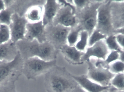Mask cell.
Wrapping results in <instances>:
<instances>
[{
    "instance_id": "e0dca14e",
    "label": "cell",
    "mask_w": 124,
    "mask_h": 92,
    "mask_svg": "<svg viewBox=\"0 0 124 92\" xmlns=\"http://www.w3.org/2000/svg\"><path fill=\"white\" fill-rule=\"evenodd\" d=\"M19 53L16 44L11 40L0 45V61H12Z\"/></svg>"
},
{
    "instance_id": "603a6c76",
    "label": "cell",
    "mask_w": 124,
    "mask_h": 92,
    "mask_svg": "<svg viewBox=\"0 0 124 92\" xmlns=\"http://www.w3.org/2000/svg\"><path fill=\"white\" fill-rule=\"evenodd\" d=\"M11 40V33L9 27L4 25H0V45Z\"/></svg>"
},
{
    "instance_id": "277c9868",
    "label": "cell",
    "mask_w": 124,
    "mask_h": 92,
    "mask_svg": "<svg viewBox=\"0 0 124 92\" xmlns=\"http://www.w3.org/2000/svg\"><path fill=\"white\" fill-rule=\"evenodd\" d=\"M86 63L87 66L86 75L89 79L102 86H111V82L115 75L109 71V65L105 60L92 58Z\"/></svg>"
},
{
    "instance_id": "ac0fdd59",
    "label": "cell",
    "mask_w": 124,
    "mask_h": 92,
    "mask_svg": "<svg viewBox=\"0 0 124 92\" xmlns=\"http://www.w3.org/2000/svg\"><path fill=\"white\" fill-rule=\"evenodd\" d=\"M43 6L37 5L29 8L25 13V17L29 23H35L42 21Z\"/></svg>"
},
{
    "instance_id": "836d02e7",
    "label": "cell",
    "mask_w": 124,
    "mask_h": 92,
    "mask_svg": "<svg viewBox=\"0 0 124 92\" xmlns=\"http://www.w3.org/2000/svg\"><path fill=\"white\" fill-rule=\"evenodd\" d=\"M71 92H87L82 89L81 87L78 86L74 90H73Z\"/></svg>"
},
{
    "instance_id": "7402d4cb",
    "label": "cell",
    "mask_w": 124,
    "mask_h": 92,
    "mask_svg": "<svg viewBox=\"0 0 124 92\" xmlns=\"http://www.w3.org/2000/svg\"><path fill=\"white\" fill-rule=\"evenodd\" d=\"M105 41L110 51H115L120 52L123 50L119 45L115 35L108 36L106 38Z\"/></svg>"
},
{
    "instance_id": "ffe728a7",
    "label": "cell",
    "mask_w": 124,
    "mask_h": 92,
    "mask_svg": "<svg viewBox=\"0 0 124 92\" xmlns=\"http://www.w3.org/2000/svg\"><path fill=\"white\" fill-rule=\"evenodd\" d=\"M81 29L78 25L71 28L67 37V45L70 46H75L79 37Z\"/></svg>"
},
{
    "instance_id": "2e32d148",
    "label": "cell",
    "mask_w": 124,
    "mask_h": 92,
    "mask_svg": "<svg viewBox=\"0 0 124 92\" xmlns=\"http://www.w3.org/2000/svg\"><path fill=\"white\" fill-rule=\"evenodd\" d=\"M62 6L57 0H47L43 6V21L46 26L53 24V20Z\"/></svg>"
},
{
    "instance_id": "9a60e30c",
    "label": "cell",
    "mask_w": 124,
    "mask_h": 92,
    "mask_svg": "<svg viewBox=\"0 0 124 92\" xmlns=\"http://www.w3.org/2000/svg\"><path fill=\"white\" fill-rule=\"evenodd\" d=\"M59 51L69 63L73 65L83 64L81 59L84 53L79 51L75 46H70L67 44L61 48Z\"/></svg>"
},
{
    "instance_id": "8fae6325",
    "label": "cell",
    "mask_w": 124,
    "mask_h": 92,
    "mask_svg": "<svg viewBox=\"0 0 124 92\" xmlns=\"http://www.w3.org/2000/svg\"><path fill=\"white\" fill-rule=\"evenodd\" d=\"M53 24L70 28L74 27L77 25L75 13L69 7L62 6L54 19Z\"/></svg>"
},
{
    "instance_id": "6da1fadb",
    "label": "cell",
    "mask_w": 124,
    "mask_h": 92,
    "mask_svg": "<svg viewBox=\"0 0 124 92\" xmlns=\"http://www.w3.org/2000/svg\"><path fill=\"white\" fill-rule=\"evenodd\" d=\"M65 67L55 66L45 74L44 86L46 92H71L78 86Z\"/></svg>"
},
{
    "instance_id": "5b68a950",
    "label": "cell",
    "mask_w": 124,
    "mask_h": 92,
    "mask_svg": "<svg viewBox=\"0 0 124 92\" xmlns=\"http://www.w3.org/2000/svg\"><path fill=\"white\" fill-rule=\"evenodd\" d=\"M56 60L46 61L37 57L24 60L22 74L29 80H35L56 66Z\"/></svg>"
},
{
    "instance_id": "f1b7e54d",
    "label": "cell",
    "mask_w": 124,
    "mask_h": 92,
    "mask_svg": "<svg viewBox=\"0 0 124 92\" xmlns=\"http://www.w3.org/2000/svg\"><path fill=\"white\" fill-rule=\"evenodd\" d=\"M74 4L76 7V11L84 8L90 2V0H73Z\"/></svg>"
},
{
    "instance_id": "cb8c5ba5",
    "label": "cell",
    "mask_w": 124,
    "mask_h": 92,
    "mask_svg": "<svg viewBox=\"0 0 124 92\" xmlns=\"http://www.w3.org/2000/svg\"><path fill=\"white\" fill-rule=\"evenodd\" d=\"M110 85L117 89L124 90V73L115 75L111 80Z\"/></svg>"
},
{
    "instance_id": "7c38bea8",
    "label": "cell",
    "mask_w": 124,
    "mask_h": 92,
    "mask_svg": "<svg viewBox=\"0 0 124 92\" xmlns=\"http://www.w3.org/2000/svg\"><path fill=\"white\" fill-rule=\"evenodd\" d=\"M24 39L29 41L36 40L41 43L46 42V26L42 21L35 23H27Z\"/></svg>"
},
{
    "instance_id": "83f0119b",
    "label": "cell",
    "mask_w": 124,
    "mask_h": 92,
    "mask_svg": "<svg viewBox=\"0 0 124 92\" xmlns=\"http://www.w3.org/2000/svg\"><path fill=\"white\" fill-rule=\"evenodd\" d=\"M16 81H13L0 86V92H17L15 84Z\"/></svg>"
},
{
    "instance_id": "f546056e",
    "label": "cell",
    "mask_w": 124,
    "mask_h": 92,
    "mask_svg": "<svg viewBox=\"0 0 124 92\" xmlns=\"http://www.w3.org/2000/svg\"><path fill=\"white\" fill-rule=\"evenodd\" d=\"M116 40L122 49L124 50V35L117 34L115 35Z\"/></svg>"
},
{
    "instance_id": "ba28073f",
    "label": "cell",
    "mask_w": 124,
    "mask_h": 92,
    "mask_svg": "<svg viewBox=\"0 0 124 92\" xmlns=\"http://www.w3.org/2000/svg\"><path fill=\"white\" fill-rule=\"evenodd\" d=\"M71 28L60 25L50 24L46 26L47 42L59 51L62 47L67 44V37Z\"/></svg>"
},
{
    "instance_id": "8992f818",
    "label": "cell",
    "mask_w": 124,
    "mask_h": 92,
    "mask_svg": "<svg viewBox=\"0 0 124 92\" xmlns=\"http://www.w3.org/2000/svg\"><path fill=\"white\" fill-rule=\"evenodd\" d=\"M23 62L19 53L12 61H0V86L18 80L22 74Z\"/></svg>"
},
{
    "instance_id": "9c48e42d",
    "label": "cell",
    "mask_w": 124,
    "mask_h": 92,
    "mask_svg": "<svg viewBox=\"0 0 124 92\" xmlns=\"http://www.w3.org/2000/svg\"><path fill=\"white\" fill-rule=\"evenodd\" d=\"M28 23L24 16H21L17 13L13 14L9 27L11 33V40L14 43L16 44L19 40L24 39Z\"/></svg>"
},
{
    "instance_id": "1f68e13d",
    "label": "cell",
    "mask_w": 124,
    "mask_h": 92,
    "mask_svg": "<svg viewBox=\"0 0 124 92\" xmlns=\"http://www.w3.org/2000/svg\"><path fill=\"white\" fill-rule=\"evenodd\" d=\"M117 34H122L124 35V27L115 30L114 32V35Z\"/></svg>"
},
{
    "instance_id": "3957f363",
    "label": "cell",
    "mask_w": 124,
    "mask_h": 92,
    "mask_svg": "<svg viewBox=\"0 0 124 92\" xmlns=\"http://www.w3.org/2000/svg\"><path fill=\"white\" fill-rule=\"evenodd\" d=\"M105 0H90L85 7L76 11L77 25L85 30L89 36L95 30L97 20L98 10Z\"/></svg>"
},
{
    "instance_id": "4dcf8cb0",
    "label": "cell",
    "mask_w": 124,
    "mask_h": 92,
    "mask_svg": "<svg viewBox=\"0 0 124 92\" xmlns=\"http://www.w3.org/2000/svg\"><path fill=\"white\" fill-rule=\"evenodd\" d=\"M103 92H124V90H119L111 86L109 89L106 90Z\"/></svg>"
},
{
    "instance_id": "4fadbf2b",
    "label": "cell",
    "mask_w": 124,
    "mask_h": 92,
    "mask_svg": "<svg viewBox=\"0 0 124 92\" xmlns=\"http://www.w3.org/2000/svg\"><path fill=\"white\" fill-rule=\"evenodd\" d=\"M111 13L115 30L124 27V0H111Z\"/></svg>"
},
{
    "instance_id": "e575fe53",
    "label": "cell",
    "mask_w": 124,
    "mask_h": 92,
    "mask_svg": "<svg viewBox=\"0 0 124 92\" xmlns=\"http://www.w3.org/2000/svg\"><path fill=\"white\" fill-rule=\"evenodd\" d=\"M6 9L4 1L3 0H0V12Z\"/></svg>"
},
{
    "instance_id": "d590c367",
    "label": "cell",
    "mask_w": 124,
    "mask_h": 92,
    "mask_svg": "<svg viewBox=\"0 0 124 92\" xmlns=\"http://www.w3.org/2000/svg\"></svg>"
},
{
    "instance_id": "d4e9b609",
    "label": "cell",
    "mask_w": 124,
    "mask_h": 92,
    "mask_svg": "<svg viewBox=\"0 0 124 92\" xmlns=\"http://www.w3.org/2000/svg\"><path fill=\"white\" fill-rule=\"evenodd\" d=\"M107 36L101 33L98 30H95L89 37L88 47L92 46L101 40L105 39Z\"/></svg>"
},
{
    "instance_id": "d6a6232c",
    "label": "cell",
    "mask_w": 124,
    "mask_h": 92,
    "mask_svg": "<svg viewBox=\"0 0 124 92\" xmlns=\"http://www.w3.org/2000/svg\"><path fill=\"white\" fill-rule=\"evenodd\" d=\"M119 60L124 63V50H122L119 52Z\"/></svg>"
},
{
    "instance_id": "30bf717a",
    "label": "cell",
    "mask_w": 124,
    "mask_h": 92,
    "mask_svg": "<svg viewBox=\"0 0 124 92\" xmlns=\"http://www.w3.org/2000/svg\"><path fill=\"white\" fill-rule=\"evenodd\" d=\"M110 52L105 39L103 40L92 46L87 47L82 58L81 61L84 64L92 58L105 60Z\"/></svg>"
},
{
    "instance_id": "5bb4252c",
    "label": "cell",
    "mask_w": 124,
    "mask_h": 92,
    "mask_svg": "<svg viewBox=\"0 0 124 92\" xmlns=\"http://www.w3.org/2000/svg\"><path fill=\"white\" fill-rule=\"evenodd\" d=\"M72 76L79 86L87 92H103L109 89L111 87L104 86L95 83L89 79L86 75Z\"/></svg>"
},
{
    "instance_id": "52a82bcc",
    "label": "cell",
    "mask_w": 124,
    "mask_h": 92,
    "mask_svg": "<svg viewBox=\"0 0 124 92\" xmlns=\"http://www.w3.org/2000/svg\"><path fill=\"white\" fill-rule=\"evenodd\" d=\"M111 0H105L98 8L95 29L107 37L114 35L115 30L111 19Z\"/></svg>"
},
{
    "instance_id": "7a4b0ae2",
    "label": "cell",
    "mask_w": 124,
    "mask_h": 92,
    "mask_svg": "<svg viewBox=\"0 0 124 92\" xmlns=\"http://www.w3.org/2000/svg\"><path fill=\"white\" fill-rule=\"evenodd\" d=\"M15 44L23 60L37 57L46 61H51L56 60L59 52L47 41L41 43L36 40L29 41L24 39Z\"/></svg>"
},
{
    "instance_id": "d6986e66",
    "label": "cell",
    "mask_w": 124,
    "mask_h": 92,
    "mask_svg": "<svg viewBox=\"0 0 124 92\" xmlns=\"http://www.w3.org/2000/svg\"><path fill=\"white\" fill-rule=\"evenodd\" d=\"M89 33L85 30H82L80 33L78 40L75 45L76 48L79 51L85 53L88 47Z\"/></svg>"
},
{
    "instance_id": "4316f807",
    "label": "cell",
    "mask_w": 124,
    "mask_h": 92,
    "mask_svg": "<svg viewBox=\"0 0 124 92\" xmlns=\"http://www.w3.org/2000/svg\"><path fill=\"white\" fill-rule=\"evenodd\" d=\"M119 52L118 51H110L105 60V61L108 65H110L112 63L119 60Z\"/></svg>"
},
{
    "instance_id": "44dd1931",
    "label": "cell",
    "mask_w": 124,
    "mask_h": 92,
    "mask_svg": "<svg viewBox=\"0 0 124 92\" xmlns=\"http://www.w3.org/2000/svg\"><path fill=\"white\" fill-rule=\"evenodd\" d=\"M15 13L11 7L6 8L0 12V25L9 26L11 22L12 17Z\"/></svg>"
},
{
    "instance_id": "484cf974",
    "label": "cell",
    "mask_w": 124,
    "mask_h": 92,
    "mask_svg": "<svg viewBox=\"0 0 124 92\" xmlns=\"http://www.w3.org/2000/svg\"><path fill=\"white\" fill-rule=\"evenodd\" d=\"M109 70L113 74H119L124 73V63L121 61H116L109 65Z\"/></svg>"
}]
</instances>
